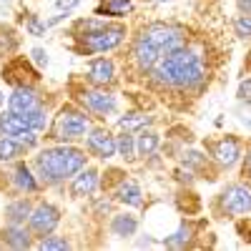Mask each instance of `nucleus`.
I'll return each mask as SVG.
<instances>
[{"instance_id":"nucleus-16","label":"nucleus","mask_w":251,"mask_h":251,"mask_svg":"<svg viewBox=\"0 0 251 251\" xmlns=\"http://www.w3.org/2000/svg\"><path fill=\"white\" fill-rule=\"evenodd\" d=\"M136 228H138V221H136V216H128V214L116 216L113 224H111V231L116 236H133Z\"/></svg>"},{"instance_id":"nucleus-30","label":"nucleus","mask_w":251,"mask_h":251,"mask_svg":"<svg viewBox=\"0 0 251 251\" xmlns=\"http://www.w3.org/2000/svg\"><path fill=\"white\" fill-rule=\"evenodd\" d=\"M239 98H241V100H251V80L241 83V88H239Z\"/></svg>"},{"instance_id":"nucleus-21","label":"nucleus","mask_w":251,"mask_h":251,"mask_svg":"<svg viewBox=\"0 0 251 251\" xmlns=\"http://www.w3.org/2000/svg\"><path fill=\"white\" fill-rule=\"evenodd\" d=\"M15 186L23 188V191H35V188H38L35 178L30 176V171L25 169V166H18V169H15Z\"/></svg>"},{"instance_id":"nucleus-2","label":"nucleus","mask_w":251,"mask_h":251,"mask_svg":"<svg viewBox=\"0 0 251 251\" xmlns=\"http://www.w3.org/2000/svg\"><path fill=\"white\" fill-rule=\"evenodd\" d=\"M38 174L46 181H63L68 176H75L83 166H86V153L71 149V146H60V149H46L35 158Z\"/></svg>"},{"instance_id":"nucleus-6","label":"nucleus","mask_w":251,"mask_h":251,"mask_svg":"<svg viewBox=\"0 0 251 251\" xmlns=\"http://www.w3.org/2000/svg\"><path fill=\"white\" fill-rule=\"evenodd\" d=\"M0 133L13 136L15 141L25 143L28 149H30V146H35V131L25 123L23 116H18V113H13V111L5 113V116H0Z\"/></svg>"},{"instance_id":"nucleus-35","label":"nucleus","mask_w":251,"mask_h":251,"mask_svg":"<svg viewBox=\"0 0 251 251\" xmlns=\"http://www.w3.org/2000/svg\"><path fill=\"white\" fill-rule=\"evenodd\" d=\"M246 163H249V171H251V151H249V158H246Z\"/></svg>"},{"instance_id":"nucleus-4","label":"nucleus","mask_w":251,"mask_h":251,"mask_svg":"<svg viewBox=\"0 0 251 251\" xmlns=\"http://www.w3.org/2000/svg\"><path fill=\"white\" fill-rule=\"evenodd\" d=\"M123 35H126L123 25H100V28L88 30L86 35H80V40H83V48H86V50L103 53V50L116 48L123 40Z\"/></svg>"},{"instance_id":"nucleus-26","label":"nucleus","mask_w":251,"mask_h":251,"mask_svg":"<svg viewBox=\"0 0 251 251\" xmlns=\"http://www.w3.org/2000/svg\"><path fill=\"white\" fill-rule=\"evenodd\" d=\"M234 30L239 38H251V15H241L234 20Z\"/></svg>"},{"instance_id":"nucleus-24","label":"nucleus","mask_w":251,"mask_h":251,"mask_svg":"<svg viewBox=\"0 0 251 251\" xmlns=\"http://www.w3.org/2000/svg\"><path fill=\"white\" fill-rule=\"evenodd\" d=\"M188 239H191V228H188V226H181L174 236L166 239V246H169V249H183V246L188 244Z\"/></svg>"},{"instance_id":"nucleus-31","label":"nucleus","mask_w":251,"mask_h":251,"mask_svg":"<svg viewBox=\"0 0 251 251\" xmlns=\"http://www.w3.org/2000/svg\"><path fill=\"white\" fill-rule=\"evenodd\" d=\"M33 60L38 63V66H46V63H48V55H46V50L35 48V50H33Z\"/></svg>"},{"instance_id":"nucleus-20","label":"nucleus","mask_w":251,"mask_h":251,"mask_svg":"<svg viewBox=\"0 0 251 251\" xmlns=\"http://www.w3.org/2000/svg\"><path fill=\"white\" fill-rule=\"evenodd\" d=\"M8 221L10 224H23L25 221V216H30V203L23 199V201H15V203H10L8 206Z\"/></svg>"},{"instance_id":"nucleus-14","label":"nucleus","mask_w":251,"mask_h":251,"mask_svg":"<svg viewBox=\"0 0 251 251\" xmlns=\"http://www.w3.org/2000/svg\"><path fill=\"white\" fill-rule=\"evenodd\" d=\"M96 186H98V171L88 169V171H83L80 176H75L73 181V196H91L96 191Z\"/></svg>"},{"instance_id":"nucleus-33","label":"nucleus","mask_w":251,"mask_h":251,"mask_svg":"<svg viewBox=\"0 0 251 251\" xmlns=\"http://www.w3.org/2000/svg\"><path fill=\"white\" fill-rule=\"evenodd\" d=\"M239 8L244 15H251V0H239Z\"/></svg>"},{"instance_id":"nucleus-34","label":"nucleus","mask_w":251,"mask_h":251,"mask_svg":"<svg viewBox=\"0 0 251 251\" xmlns=\"http://www.w3.org/2000/svg\"><path fill=\"white\" fill-rule=\"evenodd\" d=\"M246 68H249V71H251V53H249V55H246Z\"/></svg>"},{"instance_id":"nucleus-9","label":"nucleus","mask_w":251,"mask_h":251,"mask_svg":"<svg viewBox=\"0 0 251 251\" xmlns=\"http://www.w3.org/2000/svg\"><path fill=\"white\" fill-rule=\"evenodd\" d=\"M88 149L98 156V158H111L116 153V141L108 131L103 128H96L91 136H88Z\"/></svg>"},{"instance_id":"nucleus-17","label":"nucleus","mask_w":251,"mask_h":251,"mask_svg":"<svg viewBox=\"0 0 251 251\" xmlns=\"http://www.w3.org/2000/svg\"><path fill=\"white\" fill-rule=\"evenodd\" d=\"M28 146L18 143L15 138H3L0 141V161H13V158H20L25 153Z\"/></svg>"},{"instance_id":"nucleus-18","label":"nucleus","mask_w":251,"mask_h":251,"mask_svg":"<svg viewBox=\"0 0 251 251\" xmlns=\"http://www.w3.org/2000/svg\"><path fill=\"white\" fill-rule=\"evenodd\" d=\"M118 199L128 206H138L141 203V188L136 181H126L121 188H118Z\"/></svg>"},{"instance_id":"nucleus-22","label":"nucleus","mask_w":251,"mask_h":251,"mask_svg":"<svg viewBox=\"0 0 251 251\" xmlns=\"http://www.w3.org/2000/svg\"><path fill=\"white\" fill-rule=\"evenodd\" d=\"M23 118H25V123L30 126L33 131H40V128H46V123H48V116H46V111H40L38 106H35L33 111L23 113Z\"/></svg>"},{"instance_id":"nucleus-7","label":"nucleus","mask_w":251,"mask_h":251,"mask_svg":"<svg viewBox=\"0 0 251 251\" xmlns=\"http://www.w3.org/2000/svg\"><path fill=\"white\" fill-rule=\"evenodd\" d=\"M221 206L228 214H249L251 211V188L234 183L221 194Z\"/></svg>"},{"instance_id":"nucleus-36","label":"nucleus","mask_w":251,"mask_h":251,"mask_svg":"<svg viewBox=\"0 0 251 251\" xmlns=\"http://www.w3.org/2000/svg\"><path fill=\"white\" fill-rule=\"evenodd\" d=\"M0 106H3V91H0Z\"/></svg>"},{"instance_id":"nucleus-3","label":"nucleus","mask_w":251,"mask_h":251,"mask_svg":"<svg viewBox=\"0 0 251 251\" xmlns=\"http://www.w3.org/2000/svg\"><path fill=\"white\" fill-rule=\"evenodd\" d=\"M146 43H149L161 58L169 55L178 48H183V30L181 28H174V25H163V23H156L151 28H146L143 35H141Z\"/></svg>"},{"instance_id":"nucleus-23","label":"nucleus","mask_w":251,"mask_h":251,"mask_svg":"<svg viewBox=\"0 0 251 251\" xmlns=\"http://www.w3.org/2000/svg\"><path fill=\"white\" fill-rule=\"evenodd\" d=\"M149 123H151L149 116H138V113H131V116H126V118L118 121V126L123 131H133V128H141V126H149Z\"/></svg>"},{"instance_id":"nucleus-12","label":"nucleus","mask_w":251,"mask_h":251,"mask_svg":"<svg viewBox=\"0 0 251 251\" xmlns=\"http://www.w3.org/2000/svg\"><path fill=\"white\" fill-rule=\"evenodd\" d=\"M83 100L88 103V108L96 111V113H111L116 108V98L108 96V93H100V91H86L83 93Z\"/></svg>"},{"instance_id":"nucleus-8","label":"nucleus","mask_w":251,"mask_h":251,"mask_svg":"<svg viewBox=\"0 0 251 251\" xmlns=\"http://www.w3.org/2000/svg\"><path fill=\"white\" fill-rule=\"evenodd\" d=\"M58 224H60V214L50 203H40L35 211H30V228L35 234H50Z\"/></svg>"},{"instance_id":"nucleus-32","label":"nucleus","mask_w":251,"mask_h":251,"mask_svg":"<svg viewBox=\"0 0 251 251\" xmlns=\"http://www.w3.org/2000/svg\"><path fill=\"white\" fill-rule=\"evenodd\" d=\"M80 3V0H55V5L63 10V8H66V10H71V8H75Z\"/></svg>"},{"instance_id":"nucleus-37","label":"nucleus","mask_w":251,"mask_h":251,"mask_svg":"<svg viewBox=\"0 0 251 251\" xmlns=\"http://www.w3.org/2000/svg\"><path fill=\"white\" fill-rule=\"evenodd\" d=\"M0 3H8V0H0Z\"/></svg>"},{"instance_id":"nucleus-5","label":"nucleus","mask_w":251,"mask_h":251,"mask_svg":"<svg viewBox=\"0 0 251 251\" xmlns=\"http://www.w3.org/2000/svg\"><path fill=\"white\" fill-rule=\"evenodd\" d=\"M88 128V118L73 111V108H66L60 116H58V123H55V138L60 141H71V138H80Z\"/></svg>"},{"instance_id":"nucleus-1","label":"nucleus","mask_w":251,"mask_h":251,"mask_svg":"<svg viewBox=\"0 0 251 251\" xmlns=\"http://www.w3.org/2000/svg\"><path fill=\"white\" fill-rule=\"evenodd\" d=\"M151 71L158 83L176 86V88H191L203 80V68H201L199 55L191 50H183V48L163 55Z\"/></svg>"},{"instance_id":"nucleus-15","label":"nucleus","mask_w":251,"mask_h":251,"mask_svg":"<svg viewBox=\"0 0 251 251\" xmlns=\"http://www.w3.org/2000/svg\"><path fill=\"white\" fill-rule=\"evenodd\" d=\"M3 241L8 246H13V249H28L30 246V236H28V231L20 224H10L5 228V231H3Z\"/></svg>"},{"instance_id":"nucleus-28","label":"nucleus","mask_w":251,"mask_h":251,"mask_svg":"<svg viewBox=\"0 0 251 251\" xmlns=\"http://www.w3.org/2000/svg\"><path fill=\"white\" fill-rule=\"evenodd\" d=\"M126 8H128V0H108L106 13H111V15H121Z\"/></svg>"},{"instance_id":"nucleus-10","label":"nucleus","mask_w":251,"mask_h":251,"mask_svg":"<svg viewBox=\"0 0 251 251\" xmlns=\"http://www.w3.org/2000/svg\"><path fill=\"white\" fill-rule=\"evenodd\" d=\"M8 106H10V111H13V113H18V116H23V113L33 111V108L38 106V100H35V93H33V88L18 86V88L13 91V96L8 98Z\"/></svg>"},{"instance_id":"nucleus-27","label":"nucleus","mask_w":251,"mask_h":251,"mask_svg":"<svg viewBox=\"0 0 251 251\" xmlns=\"http://www.w3.org/2000/svg\"><path fill=\"white\" fill-rule=\"evenodd\" d=\"M28 33L30 35H43L46 33V23H40L38 15H30L28 18Z\"/></svg>"},{"instance_id":"nucleus-38","label":"nucleus","mask_w":251,"mask_h":251,"mask_svg":"<svg viewBox=\"0 0 251 251\" xmlns=\"http://www.w3.org/2000/svg\"><path fill=\"white\" fill-rule=\"evenodd\" d=\"M158 3H166V0H158Z\"/></svg>"},{"instance_id":"nucleus-29","label":"nucleus","mask_w":251,"mask_h":251,"mask_svg":"<svg viewBox=\"0 0 251 251\" xmlns=\"http://www.w3.org/2000/svg\"><path fill=\"white\" fill-rule=\"evenodd\" d=\"M40 249H68V241H63V239H43L40 241Z\"/></svg>"},{"instance_id":"nucleus-11","label":"nucleus","mask_w":251,"mask_h":251,"mask_svg":"<svg viewBox=\"0 0 251 251\" xmlns=\"http://www.w3.org/2000/svg\"><path fill=\"white\" fill-rule=\"evenodd\" d=\"M214 156L224 166H234L239 161V156H241V146H239L236 138H221L216 143V149H214Z\"/></svg>"},{"instance_id":"nucleus-19","label":"nucleus","mask_w":251,"mask_h":251,"mask_svg":"<svg viewBox=\"0 0 251 251\" xmlns=\"http://www.w3.org/2000/svg\"><path fill=\"white\" fill-rule=\"evenodd\" d=\"M136 149H138L141 156H151V153L158 149V133H153V131H141Z\"/></svg>"},{"instance_id":"nucleus-25","label":"nucleus","mask_w":251,"mask_h":251,"mask_svg":"<svg viewBox=\"0 0 251 251\" xmlns=\"http://www.w3.org/2000/svg\"><path fill=\"white\" fill-rule=\"evenodd\" d=\"M133 138L128 136V131H126V136H121L118 141H116V151L123 156V158H133Z\"/></svg>"},{"instance_id":"nucleus-13","label":"nucleus","mask_w":251,"mask_h":251,"mask_svg":"<svg viewBox=\"0 0 251 251\" xmlns=\"http://www.w3.org/2000/svg\"><path fill=\"white\" fill-rule=\"evenodd\" d=\"M113 71L116 68H113V63L108 58H96L91 63V68H88V78L93 83H98V86H106V83L113 80Z\"/></svg>"}]
</instances>
